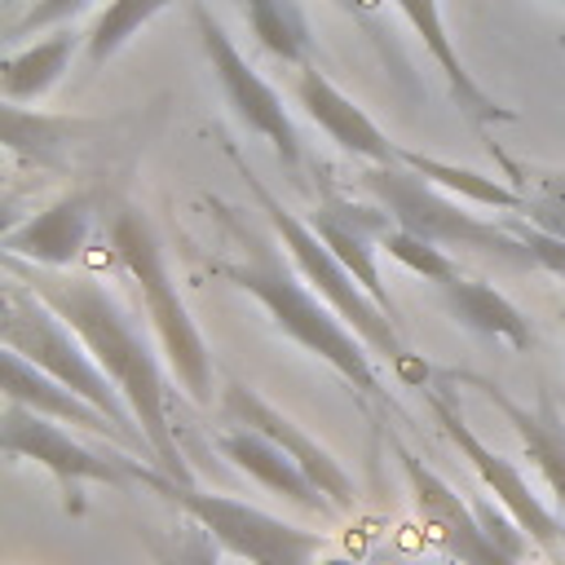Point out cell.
Listing matches in <instances>:
<instances>
[{
	"label": "cell",
	"instance_id": "1",
	"mask_svg": "<svg viewBox=\"0 0 565 565\" xmlns=\"http://www.w3.org/2000/svg\"><path fill=\"white\" fill-rule=\"evenodd\" d=\"M4 269L13 278H22L84 344L88 353L97 358V366L115 380V388L124 393L137 428L146 433L150 450H154V468L168 472L172 481H185L194 486V472L190 463L181 459V446H177V428L168 419V402H172V388H168V375L159 366V353L154 344L146 340L141 322L115 300V291L106 282H97L93 274H71V269H40V265H26V260H13L4 256Z\"/></svg>",
	"mask_w": 565,
	"mask_h": 565
},
{
	"label": "cell",
	"instance_id": "2",
	"mask_svg": "<svg viewBox=\"0 0 565 565\" xmlns=\"http://www.w3.org/2000/svg\"><path fill=\"white\" fill-rule=\"evenodd\" d=\"M207 207H212V216L221 221V230L234 238V247H238V256H225V260H212V269L225 278V282H234L238 291H247L265 313H269V322L287 335V340H296L305 353H313V358H322L344 384H353L366 402H380V406H388V411H397L393 406V397H388V388H384V380H380V371H375V362H371V349L362 344V335L300 278V269H296V260L287 256V247L278 243V238H269L265 230H256L238 207H230L225 199H203Z\"/></svg>",
	"mask_w": 565,
	"mask_h": 565
},
{
	"label": "cell",
	"instance_id": "3",
	"mask_svg": "<svg viewBox=\"0 0 565 565\" xmlns=\"http://www.w3.org/2000/svg\"><path fill=\"white\" fill-rule=\"evenodd\" d=\"M225 154H230V163L238 168V177H243V185L252 190V199H256V207L265 212V221H269V230H274V238L287 247V256L296 260V269H300V278L362 335V344L371 349V353H380L388 366H393V375L402 380V384H411V388H428L433 380H428V362H419L411 349H406V340H402V322H393L371 296H366V287L335 260V252L318 238V230L309 225V216H300V212H291V207H282V199L252 172V163L238 154V146L234 141H225Z\"/></svg>",
	"mask_w": 565,
	"mask_h": 565
},
{
	"label": "cell",
	"instance_id": "4",
	"mask_svg": "<svg viewBox=\"0 0 565 565\" xmlns=\"http://www.w3.org/2000/svg\"><path fill=\"white\" fill-rule=\"evenodd\" d=\"M0 340H4V349L22 353L31 366H40L44 375L66 384L75 397H84L93 411H102L124 433L128 450L141 455L146 463H154V450H150L146 433L137 428V419H132L124 393L115 388V380L97 366L88 344L13 274L4 278V291H0Z\"/></svg>",
	"mask_w": 565,
	"mask_h": 565
},
{
	"label": "cell",
	"instance_id": "5",
	"mask_svg": "<svg viewBox=\"0 0 565 565\" xmlns=\"http://www.w3.org/2000/svg\"><path fill=\"white\" fill-rule=\"evenodd\" d=\"M110 247L141 291V305H146V318H150V331L159 340L168 371L177 375V384L199 406H207L212 402V353H207V340H203L199 322L190 318V309L172 282L168 252H163L154 225L137 207H119L110 216Z\"/></svg>",
	"mask_w": 565,
	"mask_h": 565
},
{
	"label": "cell",
	"instance_id": "6",
	"mask_svg": "<svg viewBox=\"0 0 565 565\" xmlns=\"http://www.w3.org/2000/svg\"><path fill=\"white\" fill-rule=\"evenodd\" d=\"M362 194L375 199V207L388 212V221L441 252L450 247H468V252H481V256H499L516 269H539L525 238L512 230V225H494L477 212H468L455 194L437 190L433 181H424L419 172H411L406 163H388V168H362L358 177Z\"/></svg>",
	"mask_w": 565,
	"mask_h": 565
},
{
	"label": "cell",
	"instance_id": "7",
	"mask_svg": "<svg viewBox=\"0 0 565 565\" xmlns=\"http://www.w3.org/2000/svg\"><path fill=\"white\" fill-rule=\"evenodd\" d=\"M137 486H146L150 494L168 499L181 508V516L199 521L225 556H238L243 565H318L322 552V534L305 530L296 521H282L256 503H243L234 494H212L185 481H172L168 472H159L154 463H137Z\"/></svg>",
	"mask_w": 565,
	"mask_h": 565
},
{
	"label": "cell",
	"instance_id": "8",
	"mask_svg": "<svg viewBox=\"0 0 565 565\" xmlns=\"http://www.w3.org/2000/svg\"><path fill=\"white\" fill-rule=\"evenodd\" d=\"M0 450L9 459H31L40 463L57 490H62V508L71 516H84V486H137V463L128 450H93L84 441L71 437V428L4 402L0 411Z\"/></svg>",
	"mask_w": 565,
	"mask_h": 565
},
{
	"label": "cell",
	"instance_id": "9",
	"mask_svg": "<svg viewBox=\"0 0 565 565\" xmlns=\"http://www.w3.org/2000/svg\"><path fill=\"white\" fill-rule=\"evenodd\" d=\"M419 393H424V402H428L437 428L446 433V441H450V446L459 450V459H468V468L477 472L481 490L530 534V543H534L539 552H547L552 561H565V521L530 490V481H525V472L516 468V459H508V455H499L494 446H486V441L468 428V419L459 415V406H455L437 384H428V388H419Z\"/></svg>",
	"mask_w": 565,
	"mask_h": 565
},
{
	"label": "cell",
	"instance_id": "10",
	"mask_svg": "<svg viewBox=\"0 0 565 565\" xmlns=\"http://www.w3.org/2000/svg\"><path fill=\"white\" fill-rule=\"evenodd\" d=\"M190 22H194V31H199L203 57H207V66H212V75H216V84H221L230 110L247 124V132H256L260 141H269V150H274L287 168H296V163L305 159V146H300V132H296V124H291V115H287V106H282V93L243 57V49L234 44V35L212 18L207 4L194 0V4H190Z\"/></svg>",
	"mask_w": 565,
	"mask_h": 565
},
{
	"label": "cell",
	"instance_id": "11",
	"mask_svg": "<svg viewBox=\"0 0 565 565\" xmlns=\"http://www.w3.org/2000/svg\"><path fill=\"white\" fill-rule=\"evenodd\" d=\"M393 450H397V463H402V477L411 486V499H415V512H419V525L428 534V543L437 552H446L455 565H516L490 534L486 525L477 521L472 503L450 486L441 481L415 450H406L397 437H388Z\"/></svg>",
	"mask_w": 565,
	"mask_h": 565
},
{
	"label": "cell",
	"instance_id": "12",
	"mask_svg": "<svg viewBox=\"0 0 565 565\" xmlns=\"http://www.w3.org/2000/svg\"><path fill=\"white\" fill-rule=\"evenodd\" d=\"M216 406H221L225 424L252 428V433L269 437L274 446H282V450L309 472V481L331 499L335 512H353V503H358V486H353V477L344 472V463H340L318 437H309L296 419H287L269 397H260V393H256L252 384H243V380H225Z\"/></svg>",
	"mask_w": 565,
	"mask_h": 565
},
{
	"label": "cell",
	"instance_id": "13",
	"mask_svg": "<svg viewBox=\"0 0 565 565\" xmlns=\"http://www.w3.org/2000/svg\"><path fill=\"white\" fill-rule=\"evenodd\" d=\"M309 225H313L318 238L335 252V260L366 287V296H371L393 322H402V313H397V305H393V296H388V282H384V274H380V234L393 225L388 212H384V207H362V203H353V199H344V194H327V203H318V207L309 212Z\"/></svg>",
	"mask_w": 565,
	"mask_h": 565
},
{
	"label": "cell",
	"instance_id": "14",
	"mask_svg": "<svg viewBox=\"0 0 565 565\" xmlns=\"http://www.w3.org/2000/svg\"><path fill=\"white\" fill-rule=\"evenodd\" d=\"M291 97L296 106L349 154L366 159L371 168H388V163H402V146L344 93L335 88L318 66H300L296 79H291Z\"/></svg>",
	"mask_w": 565,
	"mask_h": 565
},
{
	"label": "cell",
	"instance_id": "15",
	"mask_svg": "<svg viewBox=\"0 0 565 565\" xmlns=\"http://www.w3.org/2000/svg\"><path fill=\"white\" fill-rule=\"evenodd\" d=\"M97 221V203L88 190H71L62 199H53L49 207H40L35 216H26L22 225L4 230V256L40 265V269H71L93 234Z\"/></svg>",
	"mask_w": 565,
	"mask_h": 565
},
{
	"label": "cell",
	"instance_id": "16",
	"mask_svg": "<svg viewBox=\"0 0 565 565\" xmlns=\"http://www.w3.org/2000/svg\"><path fill=\"white\" fill-rule=\"evenodd\" d=\"M455 380L472 384L490 406H499V415H503V419H508V428L516 433V441H521L525 459L534 463V472L543 477L547 494H552V499H556V508L565 512V415H561L556 397L543 388V393H539V402H534V406H525V402L508 397V393H503V384H494V380H486V375H455Z\"/></svg>",
	"mask_w": 565,
	"mask_h": 565
},
{
	"label": "cell",
	"instance_id": "17",
	"mask_svg": "<svg viewBox=\"0 0 565 565\" xmlns=\"http://www.w3.org/2000/svg\"><path fill=\"white\" fill-rule=\"evenodd\" d=\"M393 4H397V13L406 18V26L424 40V49H428V57L437 62V71H441V79H446V88H450L459 115H463L472 128H490V124H512V119H516V110L503 106V102H494V97L472 79V71L463 66V57H459V49H455V40H450L441 0H393Z\"/></svg>",
	"mask_w": 565,
	"mask_h": 565
},
{
	"label": "cell",
	"instance_id": "18",
	"mask_svg": "<svg viewBox=\"0 0 565 565\" xmlns=\"http://www.w3.org/2000/svg\"><path fill=\"white\" fill-rule=\"evenodd\" d=\"M212 441H216V450H221L225 463H234L238 472H247V477H252L256 486H265L269 494L287 499V503H296V508H305V512H318V516H331V512H335L331 499L309 481V472H305L282 446H274L269 437H260V433H252V428H238V424H225Z\"/></svg>",
	"mask_w": 565,
	"mask_h": 565
},
{
	"label": "cell",
	"instance_id": "19",
	"mask_svg": "<svg viewBox=\"0 0 565 565\" xmlns=\"http://www.w3.org/2000/svg\"><path fill=\"white\" fill-rule=\"evenodd\" d=\"M0 375H4V402H18V406H26V411H35V415H44V419H53V424L84 428V433L106 437V441H115L119 450H128L124 433H119L102 411H93V406H88L84 397H75L66 384H57V380L44 375L40 366H31L22 353L4 349V353H0ZM128 455H132V450H128Z\"/></svg>",
	"mask_w": 565,
	"mask_h": 565
},
{
	"label": "cell",
	"instance_id": "20",
	"mask_svg": "<svg viewBox=\"0 0 565 565\" xmlns=\"http://www.w3.org/2000/svg\"><path fill=\"white\" fill-rule=\"evenodd\" d=\"M437 296H441V309L459 327H468V331H477L486 340H503L512 349H530L534 344L530 318L503 291H494L490 282H481V278H455V282L437 287Z\"/></svg>",
	"mask_w": 565,
	"mask_h": 565
},
{
	"label": "cell",
	"instance_id": "21",
	"mask_svg": "<svg viewBox=\"0 0 565 565\" xmlns=\"http://www.w3.org/2000/svg\"><path fill=\"white\" fill-rule=\"evenodd\" d=\"M79 44H84V35H79V31L57 26L53 35H44V40H35V44L13 49V53L4 57V66H0V93H4V102L22 106V102L44 97V93H49V88L71 71V62H75V49H79Z\"/></svg>",
	"mask_w": 565,
	"mask_h": 565
},
{
	"label": "cell",
	"instance_id": "22",
	"mask_svg": "<svg viewBox=\"0 0 565 565\" xmlns=\"http://www.w3.org/2000/svg\"><path fill=\"white\" fill-rule=\"evenodd\" d=\"M243 13H247V26L256 35V44L300 71V66H313V35H309V18L300 9V0H243Z\"/></svg>",
	"mask_w": 565,
	"mask_h": 565
},
{
	"label": "cell",
	"instance_id": "23",
	"mask_svg": "<svg viewBox=\"0 0 565 565\" xmlns=\"http://www.w3.org/2000/svg\"><path fill=\"white\" fill-rule=\"evenodd\" d=\"M402 163L411 172H419L424 181H433L437 190L455 194V199H468L477 207H499V212H525V190L512 185V181H494L477 168H459L450 159H437V154H419V150H406L402 146Z\"/></svg>",
	"mask_w": 565,
	"mask_h": 565
},
{
	"label": "cell",
	"instance_id": "24",
	"mask_svg": "<svg viewBox=\"0 0 565 565\" xmlns=\"http://www.w3.org/2000/svg\"><path fill=\"white\" fill-rule=\"evenodd\" d=\"M172 4L177 0H106L97 9V18L88 22V31H84V62L88 66L110 62L146 22H154Z\"/></svg>",
	"mask_w": 565,
	"mask_h": 565
},
{
	"label": "cell",
	"instance_id": "25",
	"mask_svg": "<svg viewBox=\"0 0 565 565\" xmlns=\"http://www.w3.org/2000/svg\"><path fill=\"white\" fill-rule=\"evenodd\" d=\"M84 124L79 119H66V115H40V110H26V106H13L4 102V146L13 154H26L44 168L57 163V150L71 146V137L79 132Z\"/></svg>",
	"mask_w": 565,
	"mask_h": 565
},
{
	"label": "cell",
	"instance_id": "26",
	"mask_svg": "<svg viewBox=\"0 0 565 565\" xmlns=\"http://www.w3.org/2000/svg\"><path fill=\"white\" fill-rule=\"evenodd\" d=\"M150 565H221V543L190 516H181L177 525H141L137 530Z\"/></svg>",
	"mask_w": 565,
	"mask_h": 565
},
{
	"label": "cell",
	"instance_id": "27",
	"mask_svg": "<svg viewBox=\"0 0 565 565\" xmlns=\"http://www.w3.org/2000/svg\"><path fill=\"white\" fill-rule=\"evenodd\" d=\"M380 252H384L388 260H397L402 269L419 274V278L433 282V287H446V282L463 278L450 252H441V247H433V243H424V238H415V234H406V230H397V225H388V230L380 234Z\"/></svg>",
	"mask_w": 565,
	"mask_h": 565
},
{
	"label": "cell",
	"instance_id": "28",
	"mask_svg": "<svg viewBox=\"0 0 565 565\" xmlns=\"http://www.w3.org/2000/svg\"><path fill=\"white\" fill-rule=\"evenodd\" d=\"M525 190V221L552 238H565V172H534Z\"/></svg>",
	"mask_w": 565,
	"mask_h": 565
},
{
	"label": "cell",
	"instance_id": "29",
	"mask_svg": "<svg viewBox=\"0 0 565 565\" xmlns=\"http://www.w3.org/2000/svg\"><path fill=\"white\" fill-rule=\"evenodd\" d=\"M93 0H31L26 13L18 22H9V40H22V35H35V31H57L66 26L75 13H84Z\"/></svg>",
	"mask_w": 565,
	"mask_h": 565
},
{
	"label": "cell",
	"instance_id": "30",
	"mask_svg": "<svg viewBox=\"0 0 565 565\" xmlns=\"http://www.w3.org/2000/svg\"><path fill=\"white\" fill-rule=\"evenodd\" d=\"M335 4H340L353 22H362V26L384 44V31H380V4H384V0H335Z\"/></svg>",
	"mask_w": 565,
	"mask_h": 565
},
{
	"label": "cell",
	"instance_id": "31",
	"mask_svg": "<svg viewBox=\"0 0 565 565\" xmlns=\"http://www.w3.org/2000/svg\"><path fill=\"white\" fill-rule=\"evenodd\" d=\"M322 565H353V561H322Z\"/></svg>",
	"mask_w": 565,
	"mask_h": 565
},
{
	"label": "cell",
	"instance_id": "32",
	"mask_svg": "<svg viewBox=\"0 0 565 565\" xmlns=\"http://www.w3.org/2000/svg\"><path fill=\"white\" fill-rule=\"evenodd\" d=\"M561 331H565V309H561Z\"/></svg>",
	"mask_w": 565,
	"mask_h": 565
},
{
	"label": "cell",
	"instance_id": "33",
	"mask_svg": "<svg viewBox=\"0 0 565 565\" xmlns=\"http://www.w3.org/2000/svg\"><path fill=\"white\" fill-rule=\"evenodd\" d=\"M547 565H565V561H547Z\"/></svg>",
	"mask_w": 565,
	"mask_h": 565
},
{
	"label": "cell",
	"instance_id": "34",
	"mask_svg": "<svg viewBox=\"0 0 565 565\" xmlns=\"http://www.w3.org/2000/svg\"><path fill=\"white\" fill-rule=\"evenodd\" d=\"M556 4H565V0H556Z\"/></svg>",
	"mask_w": 565,
	"mask_h": 565
}]
</instances>
